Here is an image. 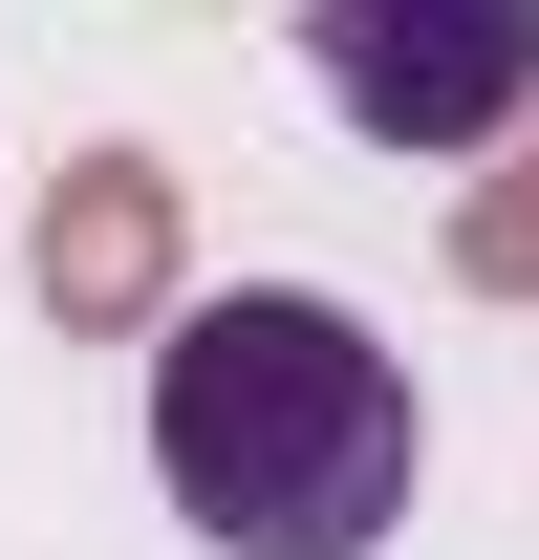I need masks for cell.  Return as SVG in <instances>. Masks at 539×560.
Returning <instances> with one entry per match:
<instances>
[{
  "label": "cell",
  "instance_id": "4",
  "mask_svg": "<svg viewBox=\"0 0 539 560\" xmlns=\"http://www.w3.org/2000/svg\"><path fill=\"white\" fill-rule=\"evenodd\" d=\"M454 280L474 302H539V130L496 151V173H454Z\"/></svg>",
  "mask_w": 539,
  "mask_h": 560
},
{
  "label": "cell",
  "instance_id": "2",
  "mask_svg": "<svg viewBox=\"0 0 539 560\" xmlns=\"http://www.w3.org/2000/svg\"><path fill=\"white\" fill-rule=\"evenodd\" d=\"M302 66H324V108H345L367 151L496 173V151L539 130V0H324Z\"/></svg>",
  "mask_w": 539,
  "mask_h": 560
},
{
  "label": "cell",
  "instance_id": "3",
  "mask_svg": "<svg viewBox=\"0 0 539 560\" xmlns=\"http://www.w3.org/2000/svg\"><path fill=\"white\" fill-rule=\"evenodd\" d=\"M22 280H44V324L66 346H151L173 324V280H195V173L173 151H66L44 173V237H22Z\"/></svg>",
  "mask_w": 539,
  "mask_h": 560
},
{
  "label": "cell",
  "instance_id": "1",
  "mask_svg": "<svg viewBox=\"0 0 539 560\" xmlns=\"http://www.w3.org/2000/svg\"><path fill=\"white\" fill-rule=\"evenodd\" d=\"M151 475L216 560H389L432 410L367 346V302L238 280V302H173V346H151Z\"/></svg>",
  "mask_w": 539,
  "mask_h": 560
}]
</instances>
